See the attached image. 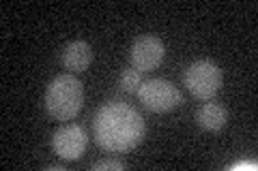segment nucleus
<instances>
[{
  "label": "nucleus",
  "instance_id": "nucleus-1",
  "mask_svg": "<svg viewBox=\"0 0 258 171\" xmlns=\"http://www.w3.org/2000/svg\"><path fill=\"white\" fill-rule=\"evenodd\" d=\"M95 141L106 152H129L140 145L147 133V124L132 105L123 101L103 103L93 120Z\"/></svg>",
  "mask_w": 258,
  "mask_h": 171
},
{
  "label": "nucleus",
  "instance_id": "nucleus-2",
  "mask_svg": "<svg viewBox=\"0 0 258 171\" xmlns=\"http://www.w3.org/2000/svg\"><path fill=\"white\" fill-rule=\"evenodd\" d=\"M45 109L54 120H71L76 118L84 105V86L76 75L64 73L56 75L50 86L45 88L43 96Z\"/></svg>",
  "mask_w": 258,
  "mask_h": 171
},
{
  "label": "nucleus",
  "instance_id": "nucleus-3",
  "mask_svg": "<svg viewBox=\"0 0 258 171\" xmlns=\"http://www.w3.org/2000/svg\"><path fill=\"white\" fill-rule=\"evenodd\" d=\"M224 81V73L211 60H196L185 69L183 84L185 88L200 101H209L220 92Z\"/></svg>",
  "mask_w": 258,
  "mask_h": 171
},
{
  "label": "nucleus",
  "instance_id": "nucleus-4",
  "mask_svg": "<svg viewBox=\"0 0 258 171\" xmlns=\"http://www.w3.org/2000/svg\"><path fill=\"white\" fill-rule=\"evenodd\" d=\"M138 99L140 103L153 113H166V111H172L176 109L179 105L183 103V96L181 90L176 88L172 81L168 79H149V81H142L140 90H138Z\"/></svg>",
  "mask_w": 258,
  "mask_h": 171
},
{
  "label": "nucleus",
  "instance_id": "nucleus-5",
  "mask_svg": "<svg viewBox=\"0 0 258 171\" xmlns=\"http://www.w3.org/2000/svg\"><path fill=\"white\" fill-rule=\"evenodd\" d=\"M164 56H166V45L155 35H142L134 39L132 50H129V60H132L134 69H138L140 73L155 71L164 62Z\"/></svg>",
  "mask_w": 258,
  "mask_h": 171
},
{
  "label": "nucleus",
  "instance_id": "nucleus-6",
  "mask_svg": "<svg viewBox=\"0 0 258 171\" xmlns=\"http://www.w3.org/2000/svg\"><path fill=\"white\" fill-rule=\"evenodd\" d=\"M88 137L80 124H64L52 137V148L64 160H78L84 154Z\"/></svg>",
  "mask_w": 258,
  "mask_h": 171
},
{
  "label": "nucleus",
  "instance_id": "nucleus-7",
  "mask_svg": "<svg viewBox=\"0 0 258 171\" xmlns=\"http://www.w3.org/2000/svg\"><path fill=\"white\" fill-rule=\"evenodd\" d=\"M60 62L69 73H82L91 67L93 50L86 41H71L60 52Z\"/></svg>",
  "mask_w": 258,
  "mask_h": 171
},
{
  "label": "nucleus",
  "instance_id": "nucleus-8",
  "mask_svg": "<svg viewBox=\"0 0 258 171\" xmlns=\"http://www.w3.org/2000/svg\"><path fill=\"white\" fill-rule=\"evenodd\" d=\"M226 120H228V111L220 103H205L196 113V122L203 131H222Z\"/></svg>",
  "mask_w": 258,
  "mask_h": 171
},
{
  "label": "nucleus",
  "instance_id": "nucleus-9",
  "mask_svg": "<svg viewBox=\"0 0 258 171\" xmlns=\"http://www.w3.org/2000/svg\"><path fill=\"white\" fill-rule=\"evenodd\" d=\"M118 86L123 92H138L140 86H142V73L138 69H125L120 73V79H118Z\"/></svg>",
  "mask_w": 258,
  "mask_h": 171
},
{
  "label": "nucleus",
  "instance_id": "nucleus-10",
  "mask_svg": "<svg viewBox=\"0 0 258 171\" xmlns=\"http://www.w3.org/2000/svg\"><path fill=\"white\" fill-rule=\"evenodd\" d=\"M93 171H123L125 165H123V160H118V158H103L99 162H93Z\"/></svg>",
  "mask_w": 258,
  "mask_h": 171
},
{
  "label": "nucleus",
  "instance_id": "nucleus-11",
  "mask_svg": "<svg viewBox=\"0 0 258 171\" xmlns=\"http://www.w3.org/2000/svg\"><path fill=\"white\" fill-rule=\"evenodd\" d=\"M47 169H52V171H62V167H60V165H50Z\"/></svg>",
  "mask_w": 258,
  "mask_h": 171
}]
</instances>
